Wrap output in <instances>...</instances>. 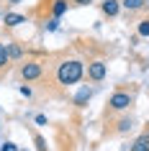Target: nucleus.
Returning a JSON list of instances; mask_svg holds the SVG:
<instances>
[{
	"mask_svg": "<svg viewBox=\"0 0 149 151\" xmlns=\"http://www.w3.org/2000/svg\"><path fill=\"white\" fill-rule=\"evenodd\" d=\"M54 77H57V85L72 87V85H77V82L85 77V62H82V59H75V56H64V59H59V64H57Z\"/></svg>",
	"mask_w": 149,
	"mask_h": 151,
	"instance_id": "1",
	"label": "nucleus"
},
{
	"mask_svg": "<svg viewBox=\"0 0 149 151\" xmlns=\"http://www.w3.org/2000/svg\"><path fill=\"white\" fill-rule=\"evenodd\" d=\"M131 105H134V92H129V90H116V92L108 97V103H105V118L129 113Z\"/></svg>",
	"mask_w": 149,
	"mask_h": 151,
	"instance_id": "2",
	"label": "nucleus"
},
{
	"mask_svg": "<svg viewBox=\"0 0 149 151\" xmlns=\"http://www.w3.org/2000/svg\"><path fill=\"white\" fill-rule=\"evenodd\" d=\"M44 74H47V64L39 62V59H26L18 67V77L23 82H39L44 80Z\"/></svg>",
	"mask_w": 149,
	"mask_h": 151,
	"instance_id": "3",
	"label": "nucleus"
},
{
	"mask_svg": "<svg viewBox=\"0 0 149 151\" xmlns=\"http://www.w3.org/2000/svg\"><path fill=\"white\" fill-rule=\"evenodd\" d=\"M87 80L90 82H103L108 77V62H103V59H93V62H87Z\"/></svg>",
	"mask_w": 149,
	"mask_h": 151,
	"instance_id": "4",
	"label": "nucleus"
},
{
	"mask_svg": "<svg viewBox=\"0 0 149 151\" xmlns=\"http://www.w3.org/2000/svg\"><path fill=\"white\" fill-rule=\"evenodd\" d=\"M131 128H134V118H129V115H121L116 123H110V126L105 128V133H110V136H124V133H129Z\"/></svg>",
	"mask_w": 149,
	"mask_h": 151,
	"instance_id": "5",
	"label": "nucleus"
},
{
	"mask_svg": "<svg viewBox=\"0 0 149 151\" xmlns=\"http://www.w3.org/2000/svg\"><path fill=\"white\" fill-rule=\"evenodd\" d=\"M67 8H70L67 0H49V13H52V18H57V21L67 13Z\"/></svg>",
	"mask_w": 149,
	"mask_h": 151,
	"instance_id": "6",
	"label": "nucleus"
},
{
	"mask_svg": "<svg viewBox=\"0 0 149 151\" xmlns=\"http://www.w3.org/2000/svg\"><path fill=\"white\" fill-rule=\"evenodd\" d=\"M100 10H103V16L116 18L118 10H121V0H103V3H100Z\"/></svg>",
	"mask_w": 149,
	"mask_h": 151,
	"instance_id": "7",
	"label": "nucleus"
},
{
	"mask_svg": "<svg viewBox=\"0 0 149 151\" xmlns=\"http://www.w3.org/2000/svg\"><path fill=\"white\" fill-rule=\"evenodd\" d=\"M121 8L129 10V13H139V10L147 8V0H121Z\"/></svg>",
	"mask_w": 149,
	"mask_h": 151,
	"instance_id": "8",
	"label": "nucleus"
},
{
	"mask_svg": "<svg viewBox=\"0 0 149 151\" xmlns=\"http://www.w3.org/2000/svg\"><path fill=\"white\" fill-rule=\"evenodd\" d=\"M129 151H149V131H144V133L131 143V149H129Z\"/></svg>",
	"mask_w": 149,
	"mask_h": 151,
	"instance_id": "9",
	"label": "nucleus"
},
{
	"mask_svg": "<svg viewBox=\"0 0 149 151\" xmlns=\"http://www.w3.org/2000/svg\"><path fill=\"white\" fill-rule=\"evenodd\" d=\"M5 51H8V59H10V62H21V59H23V49L18 46L16 41H13V44H5Z\"/></svg>",
	"mask_w": 149,
	"mask_h": 151,
	"instance_id": "10",
	"label": "nucleus"
},
{
	"mask_svg": "<svg viewBox=\"0 0 149 151\" xmlns=\"http://www.w3.org/2000/svg\"><path fill=\"white\" fill-rule=\"evenodd\" d=\"M136 33L144 36V39H149V16H144V18L136 21Z\"/></svg>",
	"mask_w": 149,
	"mask_h": 151,
	"instance_id": "11",
	"label": "nucleus"
},
{
	"mask_svg": "<svg viewBox=\"0 0 149 151\" xmlns=\"http://www.w3.org/2000/svg\"><path fill=\"white\" fill-rule=\"evenodd\" d=\"M21 23H26V18L21 16V13H5V26H21Z\"/></svg>",
	"mask_w": 149,
	"mask_h": 151,
	"instance_id": "12",
	"label": "nucleus"
},
{
	"mask_svg": "<svg viewBox=\"0 0 149 151\" xmlns=\"http://www.w3.org/2000/svg\"><path fill=\"white\" fill-rule=\"evenodd\" d=\"M8 67H10L8 51H5V44H0V72H8Z\"/></svg>",
	"mask_w": 149,
	"mask_h": 151,
	"instance_id": "13",
	"label": "nucleus"
},
{
	"mask_svg": "<svg viewBox=\"0 0 149 151\" xmlns=\"http://www.w3.org/2000/svg\"><path fill=\"white\" fill-rule=\"evenodd\" d=\"M33 143H36V151H47V141L41 133H33Z\"/></svg>",
	"mask_w": 149,
	"mask_h": 151,
	"instance_id": "14",
	"label": "nucleus"
},
{
	"mask_svg": "<svg viewBox=\"0 0 149 151\" xmlns=\"http://www.w3.org/2000/svg\"><path fill=\"white\" fill-rule=\"evenodd\" d=\"M90 95H93V90H90V87H85V90H82V92L77 95V100H75V103H77V105H82L85 100H90Z\"/></svg>",
	"mask_w": 149,
	"mask_h": 151,
	"instance_id": "15",
	"label": "nucleus"
},
{
	"mask_svg": "<svg viewBox=\"0 0 149 151\" xmlns=\"http://www.w3.org/2000/svg\"><path fill=\"white\" fill-rule=\"evenodd\" d=\"M57 28H59V21H57V18H52V21L47 23V31H57Z\"/></svg>",
	"mask_w": 149,
	"mask_h": 151,
	"instance_id": "16",
	"label": "nucleus"
},
{
	"mask_svg": "<svg viewBox=\"0 0 149 151\" xmlns=\"http://www.w3.org/2000/svg\"><path fill=\"white\" fill-rule=\"evenodd\" d=\"M0 151H16V143L5 141V143H3V146H0Z\"/></svg>",
	"mask_w": 149,
	"mask_h": 151,
	"instance_id": "17",
	"label": "nucleus"
},
{
	"mask_svg": "<svg viewBox=\"0 0 149 151\" xmlns=\"http://www.w3.org/2000/svg\"><path fill=\"white\" fill-rule=\"evenodd\" d=\"M18 90H21V95H26V97L31 95V87H28V85H21V87H18Z\"/></svg>",
	"mask_w": 149,
	"mask_h": 151,
	"instance_id": "18",
	"label": "nucleus"
},
{
	"mask_svg": "<svg viewBox=\"0 0 149 151\" xmlns=\"http://www.w3.org/2000/svg\"><path fill=\"white\" fill-rule=\"evenodd\" d=\"M72 3H75V5H90L93 0H72Z\"/></svg>",
	"mask_w": 149,
	"mask_h": 151,
	"instance_id": "19",
	"label": "nucleus"
},
{
	"mask_svg": "<svg viewBox=\"0 0 149 151\" xmlns=\"http://www.w3.org/2000/svg\"><path fill=\"white\" fill-rule=\"evenodd\" d=\"M18 3H23V0H8V5H18Z\"/></svg>",
	"mask_w": 149,
	"mask_h": 151,
	"instance_id": "20",
	"label": "nucleus"
}]
</instances>
